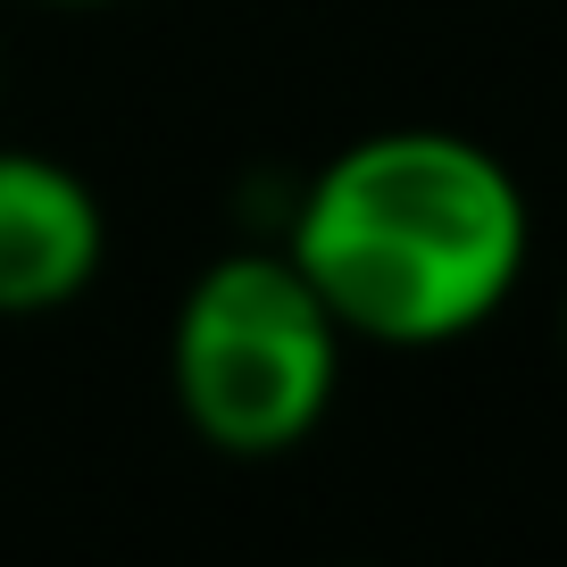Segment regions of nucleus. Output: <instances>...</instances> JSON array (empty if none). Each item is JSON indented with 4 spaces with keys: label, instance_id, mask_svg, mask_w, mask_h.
Listing matches in <instances>:
<instances>
[{
    "label": "nucleus",
    "instance_id": "nucleus-3",
    "mask_svg": "<svg viewBox=\"0 0 567 567\" xmlns=\"http://www.w3.org/2000/svg\"><path fill=\"white\" fill-rule=\"evenodd\" d=\"M101 259V193L51 151L0 142V318H51V309L84 301Z\"/></svg>",
    "mask_w": 567,
    "mask_h": 567
},
{
    "label": "nucleus",
    "instance_id": "nucleus-4",
    "mask_svg": "<svg viewBox=\"0 0 567 567\" xmlns=\"http://www.w3.org/2000/svg\"><path fill=\"white\" fill-rule=\"evenodd\" d=\"M42 9H109V0H42Z\"/></svg>",
    "mask_w": 567,
    "mask_h": 567
},
{
    "label": "nucleus",
    "instance_id": "nucleus-1",
    "mask_svg": "<svg viewBox=\"0 0 567 567\" xmlns=\"http://www.w3.org/2000/svg\"><path fill=\"white\" fill-rule=\"evenodd\" d=\"M284 250L351 342L443 351L517 301L534 267V200L493 142L384 125L301 184Z\"/></svg>",
    "mask_w": 567,
    "mask_h": 567
},
{
    "label": "nucleus",
    "instance_id": "nucleus-2",
    "mask_svg": "<svg viewBox=\"0 0 567 567\" xmlns=\"http://www.w3.org/2000/svg\"><path fill=\"white\" fill-rule=\"evenodd\" d=\"M342 351L351 334L284 243L226 250L184 284L176 326H167L176 417L217 460H284L334 417Z\"/></svg>",
    "mask_w": 567,
    "mask_h": 567
}]
</instances>
